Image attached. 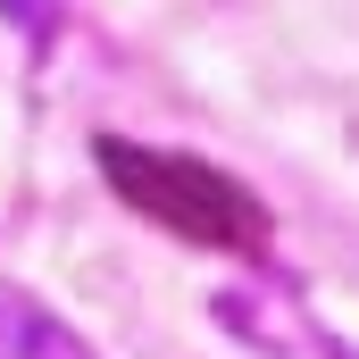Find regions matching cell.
Here are the masks:
<instances>
[{
	"label": "cell",
	"mask_w": 359,
	"mask_h": 359,
	"mask_svg": "<svg viewBox=\"0 0 359 359\" xmlns=\"http://www.w3.org/2000/svg\"><path fill=\"white\" fill-rule=\"evenodd\" d=\"M100 176H109V192H117L134 217L168 226L184 243H201V251H234V259H259V251H268V209H259V192L234 184L226 168H209V159L100 134Z\"/></svg>",
	"instance_id": "cell-1"
},
{
	"label": "cell",
	"mask_w": 359,
	"mask_h": 359,
	"mask_svg": "<svg viewBox=\"0 0 359 359\" xmlns=\"http://www.w3.org/2000/svg\"><path fill=\"white\" fill-rule=\"evenodd\" d=\"M0 359H92V343L59 309H42L34 292L0 284Z\"/></svg>",
	"instance_id": "cell-2"
},
{
	"label": "cell",
	"mask_w": 359,
	"mask_h": 359,
	"mask_svg": "<svg viewBox=\"0 0 359 359\" xmlns=\"http://www.w3.org/2000/svg\"><path fill=\"white\" fill-rule=\"evenodd\" d=\"M0 8H8L34 42H50V34H59V0H0Z\"/></svg>",
	"instance_id": "cell-3"
}]
</instances>
